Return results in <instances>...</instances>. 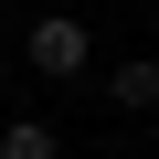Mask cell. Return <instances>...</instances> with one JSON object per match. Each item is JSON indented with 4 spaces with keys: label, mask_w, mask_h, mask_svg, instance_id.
<instances>
[{
    "label": "cell",
    "mask_w": 159,
    "mask_h": 159,
    "mask_svg": "<svg viewBox=\"0 0 159 159\" xmlns=\"http://www.w3.org/2000/svg\"><path fill=\"white\" fill-rule=\"evenodd\" d=\"M32 74H85V21H32Z\"/></svg>",
    "instance_id": "cell-1"
},
{
    "label": "cell",
    "mask_w": 159,
    "mask_h": 159,
    "mask_svg": "<svg viewBox=\"0 0 159 159\" xmlns=\"http://www.w3.org/2000/svg\"><path fill=\"white\" fill-rule=\"evenodd\" d=\"M0 159H64V148H53V127H32V117H21L11 138H0Z\"/></svg>",
    "instance_id": "cell-3"
},
{
    "label": "cell",
    "mask_w": 159,
    "mask_h": 159,
    "mask_svg": "<svg viewBox=\"0 0 159 159\" xmlns=\"http://www.w3.org/2000/svg\"><path fill=\"white\" fill-rule=\"evenodd\" d=\"M117 106H159V64H117Z\"/></svg>",
    "instance_id": "cell-2"
}]
</instances>
